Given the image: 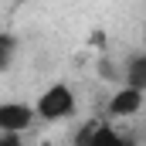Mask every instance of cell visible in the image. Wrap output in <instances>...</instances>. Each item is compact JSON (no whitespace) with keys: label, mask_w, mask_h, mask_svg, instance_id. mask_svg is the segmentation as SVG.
<instances>
[{"label":"cell","mask_w":146,"mask_h":146,"mask_svg":"<svg viewBox=\"0 0 146 146\" xmlns=\"http://www.w3.org/2000/svg\"><path fill=\"white\" fill-rule=\"evenodd\" d=\"M75 109H78V102H75V92L72 85H65V82H54V85H48L41 95H37V119H44V122H61V119H72Z\"/></svg>","instance_id":"1"},{"label":"cell","mask_w":146,"mask_h":146,"mask_svg":"<svg viewBox=\"0 0 146 146\" xmlns=\"http://www.w3.org/2000/svg\"><path fill=\"white\" fill-rule=\"evenodd\" d=\"M139 109H143V92H139V88H129V85H119V88L112 92L109 106H106V112H109L112 119H122V115H136Z\"/></svg>","instance_id":"3"},{"label":"cell","mask_w":146,"mask_h":146,"mask_svg":"<svg viewBox=\"0 0 146 146\" xmlns=\"http://www.w3.org/2000/svg\"><path fill=\"white\" fill-rule=\"evenodd\" d=\"M95 129H99V122H95V119L82 122V126H78V133H75V139H72V146H92V136H95Z\"/></svg>","instance_id":"7"},{"label":"cell","mask_w":146,"mask_h":146,"mask_svg":"<svg viewBox=\"0 0 146 146\" xmlns=\"http://www.w3.org/2000/svg\"><path fill=\"white\" fill-rule=\"evenodd\" d=\"M14 58H17V37L0 31V72H7L14 65Z\"/></svg>","instance_id":"5"},{"label":"cell","mask_w":146,"mask_h":146,"mask_svg":"<svg viewBox=\"0 0 146 146\" xmlns=\"http://www.w3.org/2000/svg\"><path fill=\"white\" fill-rule=\"evenodd\" d=\"M34 119L37 112L27 102H0V133H24Z\"/></svg>","instance_id":"2"},{"label":"cell","mask_w":146,"mask_h":146,"mask_svg":"<svg viewBox=\"0 0 146 146\" xmlns=\"http://www.w3.org/2000/svg\"><path fill=\"white\" fill-rule=\"evenodd\" d=\"M24 3H37V0H17V7H24Z\"/></svg>","instance_id":"10"},{"label":"cell","mask_w":146,"mask_h":146,"mask_svg":"<svg viewBox=\"0 0 146 146\" xmlns=\"http://www.w3.org/2000/svg\"><path fill=\"white\" fill-rule=\"evenodd\" d=\"M143 136H146V122H143Z\"/></svg>","instance_id":"11"},{"label":"cell","mask_w":146,"mask_h":146,"mask_svg":"<svg viewBox=\"0 0 146 146\" xmlns=\"http://www.w3.org/2000/svg\"><path fill=\"white\" fill-rule=\"evenodd\" d=\"M115 146H136V139H129V136H122V139H119Z\"/></svg>","instance_id":"9"},{"label":"cell","mask_w":146,"mask_h":146,"mask_svg":"<svg viewBox=\"0 0 146 146\" xmlns=\"http://www.w3.org/2000/svg\"><path fill=\"white\" fill-rule=\"evenodd\" d=\"M122 85L146 92V51H136V54H129V58H126V68H122Z\"/></svg>","instance_id":"4"},{"label":"cell","mask_w":146,"mask_h":146,"mask_svg":"<svg viewBox=\"0 0 146 146\" xmlns=\"http://www.w3.org/2000/svg\"><path fill=\"white\" fill-rule=\"evenodd\" d=\"M0 146H24L21 133H0Z\"/></svg>","instance_id":"8"},{"label":"cell","mask_w":146,"mask_h":146,"mask_svg":"<svg viewBox=\"0 0 146 146\" xmlns=\"http://www.w3.org/2000/svg\"><path fill=\"white\" fill-rule=\"evenodd\" d=\"M122 139L115 129H112L109 122H99V129H95V136H92V146H115Z\"/></svg>","instance_id":"6"}]
</instances>
